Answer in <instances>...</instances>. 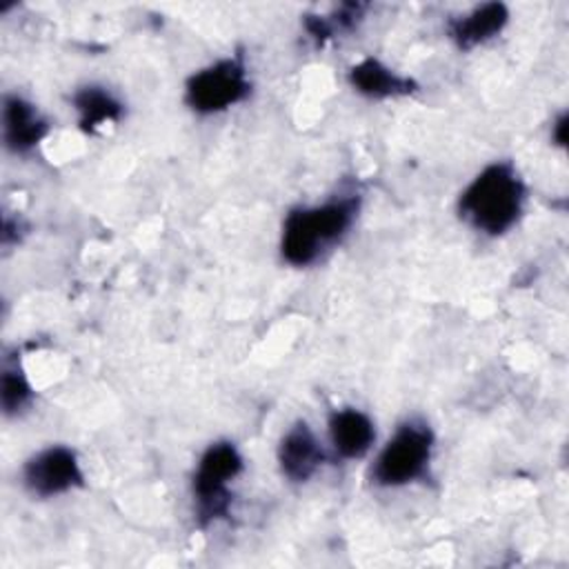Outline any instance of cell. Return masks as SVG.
Instances as JSON below:
<instances>
[{
    "mask_svg": "<svg viewBox=\"0 0 569 569\" xmlns=\"http://www.w3.org/2000/svg\"><path fill=\"white\" fill-rule=\"evenodd\" d=\"M251 91L242 56L222 58L196 71L184 87V102L196 113L209 116L242 102Z\"/></svg>",
    "mask_w": 569,
    "mask_h": 569,
    "instance_id": "5",
    "label": "cell"
},
{
    "mask_svg": "<svg viewBox=\"0 0 569 569\" xmlns=\"http://www.w3.org/2000/svg\"><path fill=\"white\" fill-rule=\"evenodd\" d=\"M349 84L353 87V91H358L360 96L367 98H398V96H409L416 91V82L407 76L396 73L393 69H389L387 64H382L376 58H365L360 62H356L349 69Z\"/></svg>",
    "mask_w": 569,
    "mask_h": 569,
    "instance_id": "11",
    "label": "cell"
},
{
    "mask_svg": "<svg viewBox=\"0 0 569 569\" xmlns=\"http://www.w3.org/2000/svg\"><path fill=\"white\" fill-rule=\"evenodd\" d=\"M360 211V193L347 191L316 207H296L287 213L280 253L293 267H309L331 251L351 229Z\"/></svg>",
    "mask_w": 569,
    "mask_h": 569,
    "instance_id": "1",
    "label": "cell"
},
{
    "mask_svg": "<svg viewBox=\"0 0 569 569\" xmlns=\"http://www.w3.org/2000/svg\"><path fill=\"white\" fill-rule=\"evenodd\" d=\"M365 4L358 2H345L340 4L331 16H305V29L309 33V38L316 44H325L327 40H331L338 31H351L365 13Z\"/></svg>",
    "mask_w": 569,
    "mask_h": 569,
    "instance_id": "13",
    "label": "cell"
},
{
    "mask_svg": "<svg viewBox=\"0 0 569 569\" xmlns=\"http://www.w3.org/2000/svg\"><path fill=\"white\" fill-rule=\"evenodd\" d=\"M280 471L291 482H307L325 462V451L311 431V427L300 420L287 429L278 445Z\"/></svg>",
    "mask_w": 569,
    "mask_h": 569,
    "instance_id": "7",
    "label": "cell"
},
{
    "mask_svg": "<svg viewBox=\"0 0 569 569\" xmlns=\"http://www.w3.org/2000/svg\"><path fill=\"white\" fill-rule=\"evenodd\" d=\"M31 398H33V391H31V385L24 378L22 369L7 367L2 371V378H0V405H2V411L7 416H16V413H20L31 402Z\"/></svg>",
    "mask_w": 569,
    "mask_h": 569,
    "instance_id": "14",
    "label": "cell"
},
{
    "mask_svg": "<svg viewBox=\"0 0 569 569\" xmlns=\"http://www.w3.org/2000/svg\"><path fill=\"white\" fill-rule=\"evenodd\" d=\"M22 236V222L20 220H11L9 216L4 218V227H2V242L9 244V242H18Z\"/></svg>",
    "mask_w": 569,
    "mask_h": 569,
    "instance_id": "15",
    "label": "cell"
},
{
    "mask_svg": "<svg viewBox=\"0 0 569 569\" xmlns=\"http://www.w3.org/2000/svg\"><path fill=\"white\" fill-rule=\"evenodd\" d=\"M329 438L340 458L353 460L362 458L371 449L376 440V427L367 413L347 407L331 413Z\"/></svg>",
    "mask_w": 569,
    "mask_h": 569,
    "instance_id": "10",
    "label": "cell"
},
{
    "mask_svg": "<svg viewBox=\"0 0 569 569\" xmlns=\"http://www.w3.org/2000/svg\"><path fill=\"white\" fill-rule=\"evenodd\" d=\"M509 22V9L502 2H485L465 16L451 18L447 33L458 49H473L498 36Z\"/></svg>",
    "mask_w": 569,
    "mask_h": 569,
    "instance_id": "9",
    "label": "cell"
},
{
    "mask_svg": "<svg viewBox=\"0 0 569 569\" xmlns=\"http://www.w3.org/2000/svg\"><path fill=\"white\" fill-rule=\"evenodd\" d=\"M73 109L78 111V124L84 133H96L107 122H118L122 118V102L100 84L80 87L73 98Z\"/></svg>",
    "mask_w": 569,
    "mask_h": 569,
    "instance_id": "12",
    "label": "cell"
},
{
    "mask_svg": "<svg viewBox=\"0 0 569 569\" xmlns=\"http://www.w3.org/2000/svg\"><path fill=\"white\" fill-rule=\"evenodd\" d=\"M433 451V431L427 422L411 418L387 440L371 467V482L378 487H402L427 473Z\"/></svg>",
    "mask_w": 569,
    "mask_h": 569,
    "instance_id": "3",
    "label": "cell"
},
{
    "mask_svg": "<svg viewBox=\"0 0 569 569\" xmlns=\"http://www.w3.org/2000/svg\"><path fill=\"white\" fill-rule=\"evenodd\" d=\"M49 131L47 120L38 109L20 96H7L2 107V138L9 151H31Z\"/></svg>",
    "mask_w": 569,
    "mask_h": 569,
    "instance_id": "8",
    "label": "cell"
},
{
    "mask_svg": "<svg viewBox=\"0 0 569 569\" xmlns=\"http://www.w3.org/2000/svg\"><path fill=\"white\" fill-rule=\"evenodd\" d=\"M22 480L33 496L51 498L76 487H82L84 473L71 447L53 445L38 451L24 462Z\"/></svg>",
    "mask_w": 569,
    "mask_h": 569,
    "instance_id": "6",
    "label": "cell"
},
{
    "mask_svg": "<svg viewBox=\"0 0 569 569\" xmlns=\"http://www.w3.org/2000/svg\"><path fill=\"white\" fill-rule=\"evenodd\" d=\"M551 138L558 147H565L567 144V113H560L558 120L553 122V131H551Z\"/></svg>",
    "mask_w": 569,
    "mask_h": 569,
    "instance_id": "16",
    "label": "cell"
},
{
    "mask_svg": "<svg viewBox=\"0 0 569 569\" xmlns=\"http://www.w3.org/2000/svg\"><path fill=\"white\" fill-rule=\"evenodd\" d=\"M244 460L229 440H218L204 449L193 473V500L198 522L204 527L224 518L231 507L229 482L240 476Z\"/></svg>",
    "mask_w": 569,
    "mask_h": 569,
    "instance_id": "4",
    "label": "cell"
},
{
    "mask_svg": "<svg viewBox=\"0 0 569 569\" xmlns=\"http://www.w3.org/2000/svg\"><path fill=\"white\" fill-rule=\"evenodd\" d=\"M527 189L516 167L507 160L487 164L460 193L458 213L476 231L507 233L522 216Z\"/></svg>",
    "mask_w": 569,
    "mask_h": 569,
    "instance_id": "2",
    "label": "cell"
}]
</instances>
